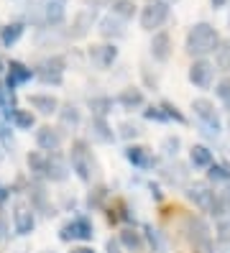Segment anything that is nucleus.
I'll use <instances>...</instances> for the list:
<instances>
[{
    "instance_id": "nucleus-1",
    "label": "nucleus",
    "mask_w": 230,
    "mask_h": 253,
    "mask_svg": "<svg viewBox=\"0 0 230 253\" xmlns=\"http://www.w3.org/2000/svg\"><path fill=\"white\" fill-rule=\"evenodd\" d=\"M220 46V34L218 28L212 23H194L187 34V43H184V49H187L189 56H197V59H205L207 54H215Z\"/></svg>"
},
{
    "instance_id": "nucleus-2",
    "label": "nucleus",
    "mask_w": 230,
    "mask_h": 253,
    "mask_svg": "<svg viewBox=\"0 0 230 253\" xmlns=\"http://www.w3.org/2000/svg\"><path fill=\"white\" fill-rule=\"evenodd\" d=\"M69 167H72V171H74L77 176H80V182H85V184L92 182V176H95V171H97V164H95V156H92L87 141H82V138L72 141V148H69Z\"/></svg>"
},
{
    "instance_id": "nucleus-3",
    "label": "nucleus",
    "mask_w": 230,
    "mask_h": 253,
    "mask_svg": "<svg viewBox=\"0 0 230 253\" xmlns=\"http://www.w3.org/2000/svg\"><path fill=\"white\" fill-rule=\"evenodd\" d=\"M182 233L194 248L207 251L212 246V230H210L207 222L202 217H197V215H184L182 217Z\"/></svg>"
},
{
    "instance_id": "nucleus-4",
    "label": "nucleus",
    "mask_w": 230,
    "mask_h": 253,
    "mask_svg": "<svg viewBox=\"0 0 230 253\" xmlns=\"http://www.w3.org/2000/svg\"><path fill=\"white\" fill-rule=\"evenodd\" d=\"M64 69H67L64 56H46V59H41V62L36 64L34 74H36V80L41 84L59 87L61 82H64Z\"/></svg>"
},
{
    "instance_id": "nucleus-5",
    "label": "nucleus",
    "mask_w": 230,
    "mask_h": 253,
    "mask_svg": "<svg viewBox=\"0 0 230 253\" xmlns=\"http://www.w3.org/2000/svg\"><path fill=\"white\" fill-rule=\"evenodd\" d=\"M92 238H95V228H92V222L85 215L74 217V220L64 222V225L59 228V241H64V243H72V241L90 243Z\"/></svg>"
},
{
    "instance_id": "nucleus-6",
    "label": "nucleus",
    "mask_w": 230,
    "mask_h": 253,
    "mask_svg": "<svg viewBox=\"0 0 230 253\" xmlns=\"http://www.w3.org/2000/svg\"><path fill=\"white\" fill-rule=\"evenodd\" d=\"M192 110H194V115H197V121L207 128V133L218 136V133L223 130L220 113H218V108H215V102H210L207 97H197V100H192Z\"/></svg>"
},
{
    "instance_id": "nucleus-7",
    "label": "nucleus",
    "mask_w": 230,
    "mask_h": 253,
    "mask_svg": "<svg viewBox=\"0 0 230 253\" xmlns=\"http://www.w3.org/2000/svg\"><path fill=\"white\" fill-rule=\"evenodd\" d=\"M169 18V3L166 0H148V5L141 10V28L143 31H153L161 28Z\"/></svg>"
},
{
    "instance_id": "nucleus-8",
    "label": "nucleus",
    "mask_w": 230,
    "mask_h": 253,
    "mask_svg": "<svg viewBox=\"0 0 230 253\" xmlns=\"http://www.w3.org/2000/svg\"><path fill=\"white\" fill-rule=\"evenodd\" d=\"M187 200L194 205V207H199L202 212H210V207H212V202H215V197H218V192H215L207 182H194V184H187Z\"/></svg>"
},
{
    "instance_id": "nucleus-9",
    "label": "nucleus",
    "mask_w": 230,
    "mask_h": 253,
    "mask_svg": "<svg viewBox=\"0 0 230 253\" xmlns=\"http://www.w3.org/2000/svg\"><path fill=\"white\" fill-rule=\"evenodd\" d=\"M187 77L194 87H199V90H210L212 82H215V64H210L207 59H194Z\"/></svg>"
},
{
    "instance_id": "nucleus-10",
    "label": "nucleus",
    "mask_w": 230,
    "mask_h": 253,
    "mask_svg": "<svg viewBox=\"0 0 230 253\" xmlns=\"http://www.w3.org/2000/svg\"><path fill=\"white\" fill-rule=\"evenodd\" d=\"M123 156H126L128 164H133V167H136V169H141V171H148V169L156 167V156H153V151H151L148 146L131 143V146H126Z\"/></svg>"
},
{
    "instance_id": "nucleus-11",
    "label": "nucleus",
    "mask_w": 230,
    "mask_h": 253,
    "mask_svg": "<svg viewBox=\"0 0 230 253\" xmlns=\"http://www.w3.org/2000/svg\"><path fill=\"white\" fill-rule=\"evenodd\" d=\"M61 141H64V133H61V128H54V126H41V128L36 130V146L41 148V151H46V154L59 151Z\"/></svg>"
},
{
    "instance_id": "nucleus-12",
    "label": "nucleus",
    "mask_w": 230,
    "mask_h": 253,
    "mask_svg": "<svg viewBox=\"0 0 230 253\" xmlns=\"http://www.w3.org/2000/svg\"><path fill=\"white\" fill-rule=\"evenodd\" d=\"M36 74H34V69L31 67H26L23 62H8V77H5V87L10 92H15V87H21V84H26V82H31Z\"/></svg>"
},
{
    "instance_id": "nucleus-13",
    "label": "nucleus",
    "mask_w": 230,
    "mask_h": 253,
    "mask_svg": "<svg viewBox=\"0 0 230 253\" xmlns=\"http://www.w3.org/2000/svg\"><path fill=\"white\" fill-rule=\"evenodd\" d=\"M34 228H36L34 207L15 205V210H13V230H15V235H31Z\"/></svg>"
},
{
    "instance_id": "nucleus-14",
    "label": "nucleus",
    "mask_w": 230,
    "mask_h": 253,
    "mask_svg": "<svg viewBox=\"0 0 230 253\" xmlns=\"http://www.w3.org/2000/svg\"><path fill=\"white\" fill-rule=\"evenodd\" d=\"M90 62L100 67V69H107V67H113V62L118 59V49H115V43H97V46H90Z\"/></svg>"
},
{
    "instance_id": "nucleus-15",
    "label": "nucleus",
    "mask_w": 230,
    "mask_h": 253,
    "mask_svg": "<svg viewBox=\"0 0 230 253\" xmlns=\"http://www.w3.org/2000/svg\"><path fill=\"white\" fill-rule=\"evenodd\" d=\"M90 138L95 143H113L118 136H115V130L110 128V123H107V118L92 115L90 118Z\"/></svg>"
},
{
    "instance_id": "nucleus-16",
    "label": "nucleus",
    "mask_w": 230,
    "mask_h": 253,
    "mask_svg": "<svg viewBox=\"0 0 230 253\" xmlns=\"http://www.w3.org/2000/svg\"><path fill=\"white\" fill-rule=\"evenodd\" d=\"M28 200H31V207H34V212H41L46 217H54V207L49 205V197H46V189L39 184V182H31L28 187Z\"/></svg>"
},
{
    "instance_id": "nucleus-17",
    "label": "nucleus",
    "mask_w": 230,
    "mask_h": 253,
    "mask_svg": "<svg viewBox=\"0 0 230 253\" xmlns=\"http://www.w3.org/2000/svg\"><path fill=\"white\" fill-rule=\"evenodd\" d=\"M92 23H95V10H92V8H87V10H80V13L74 16V23H72V28L67 31V39H85V36L90 34Z\"/></svg>"
},
{
    "instance_id": "nucleus-18",
    "label": "nucleus",
    "mask_w": 230,
    "mask_h": 253,
    "mask_svg": "<svg viewBox=\"0 0 230 253\" xmlns=\"http://www.w3.org/2000/svg\"><path fill=\"white\" fill-rule=\"evenodd\" d=\"M151 56L156 59V62H169V56H172V36L166 31H156L151 39Z\"/></svg>"
},
{
    "instance_id": "nucleus-19",
    "label": "nucleus",
    "mask_w": 230,
    "mask_h": 253,
    "mask_svg": "<svg viewBox=\"0 0 230 253\" xmlns=\"http://www.w3.org/2000/svg\"><path fill=\"white\" fill-rule=\"evenodd\" d=\"M118 243L126 248L128 253H141L146 248V238H143V233H138L136 228H123L118 233Z\"/></svg>"
},
{
    "instance_id": "nucleus-20",
    "label": "nucleus",
    "mask_w": 230,
    "mask_h": 253,
    "mask_svg": "<svg viewBox=\"0 0 230 253\" xmlns=\"http://www.w3.org/2000/svg\"><path fill=\"white\" fill-rule=\"evenodd\" d=\"M115 102L123 110H141L146 105V97H143V92L138 90V87H126V90L115 97Z\"/></svg>"
},
{
    "instance_id": "nucleus-21",
    "label": "nucleus",
    "mask_w": 230,
    "mask_h": 253,
    "mask_svg": "<svg viewBox=\"0 0 230 253\" xmlns=\"http://www.w3.org/2000/svg\"><path fill=\"white\" fill-rule=\"evenodd\" d=\"M26 164H28V169L31 174L36 176V179H46V171H49V154L46 151H28L26 156Z\"/></svg>"
},
{
    "instance_id": "nucleus-22",
    "label": "nucleus",
    "mask_w": 230,
    "mask_h": 253,
    "mask_svg": "<svg viewBox=\"0 0 230 253\" xmlns=\"http://www.w3.org/2000/svg\"><path fill=\"white\" fill-rule=\"evenodd\" d=\"M28 102H31V108H34L36 113H41V115H56L59 113V100L54 97V95H31L28 97Z\"/></svg>"
},
{
    "instance_id": "nucleus-23",
    "label": "nucleus",
    "mask_w": 230,
    "mask_h": 253,
    "mask_svg": "<svg viewBox=\"0 0 230 253\" xmlns=\"http://www.w3.org/2000/svg\"><path fill=\"white\" fill-rule=\"evenodd\" d=\"M105 212H107V222H113V225H118V222H133L131 207L123 200H113V205L105 207Z\"/></svg>"
},
{
    "instance_id": "nucleus-24",
    "label": "nucleus",
    "mask_w": 230,
    "mask_h": 253,
    "mask_svg": "<svg viewBox=\"0 0 230 253\" xmlns=\"http://www.w3.org/2000/svg\"><path fill=\"white\" fill-rule=\"evenodd\" d=\"M69 176V167H67V161L61 159L56 151L49 154V171H46V179L49 182H64Z\"/></svg>"
},
{
    "instance_id": "nucleus-25",
    "label": "nucleus",
    "mask_w": 230,
    "mask_h": 253,
    "mask_svg": "<svg viewBox=\"0 0 230 253\" xmlns=\"http://www.w3.org/2000/svg\"><path fill=\"white\" fill-rule=\"evenodd\" d=\"M161 176H164V182H169L172 187H182V184H187V179H189V171H187V167L184 164H169V167H164V171H161Z\"/></svg>"
},
{
    "instance_id": "nucleus-26",
    "label": "nucleus",
    "mask_w": 230,
    "mask_h": 253,
    "mask_svg": "<svg viewBox=\"0 0 230 253\" xmlns=\"http://www.w3.org/2000/svg\"><path fill=\"white\" fill-rule=\"evenodd\" d=\"M189 161H192L194 169H210L212 164H215V156H212V151H210L207 146L194 143V146L189 148Z\"/></svg>"
},
{
    "instance_id": "nucleus-27",
    "label": "nucleus",
    "mask_w": 230,
    "mask_h": 253,
    "mask_svg": "<svg viewBox=\"0 0 230 253\" xmlns=\"http://www.w3.org/2000/svg\"><path fill=\"white\" fill-rule=\"evenodd\" d=\"M64 3L61 0H46V8H44V23L46 26H61L64 23Z\"/></svg>"
},
{
    "instance_id": "nucleus-28",
    "label": "nucleus",
    "mask_w": 230,
    "mask_h": 253,
    "mask_svg": "<svg viewBox=\"0 0 230 253\" xmlns=\"http://www.w3.org/2000/svg\"><path fill=\"white\" fill-rule=\"evenodd\" d=\"M8 121H10V126L15 130H31V128L36 126L34 113H31V110H21V108H13L10 115H8Z\"/></svg>"
},
{
    "instance_id": "nucleus-29",
    "label": "nucleus",
    "mask_w": 230,
    "mask_h": 253,
    "mask_svg": "<svg viewBox=\"0 0 230 253\" xmlns=\"http://www.w3.org/2000/svg\"><path fill=\"white\" fill-rule=\"evenodd\" d=\"M23 31H26V23H23V21H13V23L3 26V28H0V43L10 49L13 43L23 36Z\"/></svg>"
},
{
    "instance_id": "nucleus-30",
    "label": "nucleus",
    "mask_w": 230,
    "mask_h": 253,
    "mask_svg": "<svg viewBox=\"0 0 230 253\" xmlns=\"http://www.w3.org/2000/svg\"><path fill=\"white\" fill-rule=\"evenodd\" d=\"M100 34L105 39H123L126 36V28H123V21L118 16H105L100 21Z\"/></svg>"
},
{
    "instance_id": "nucleus-31",
    "label": "nucleus",
    "mask_w": 230,
    "mask_h": 253,
    "mask_svg": "<svg viewBox=\"0 0 230 253\" xmlns=\"http://www.w3.org/2000/svg\"><path fill=\"white\" fill-rule=\"evenodd\" d=\"M59 128H77V126H80V121H82V113L80 110H77L74 105H72V102H67V105H61L59 108Z\"/></svg>"
},
{
    "instance_id": "nucleus-32",
    "label": "nucleus",
    "mask_w": 230,
    "mask_h": 253,
    "mask_svg": "<svg viewBox=\"0 0 230 253\" xmlns=\"http://www.w3.org/2000/svg\"><path fill=\"white\" fill-rule=\"evenodd\" d=\"M23 8H26V18H28L31 23L39 26V28H46V23H44V8H46V0H28Z\"/></svg>"
},
{
    "instance_id": "nucleus-33",
    "label": "nucleus",
    "mask_w": 230,
    "mask_h": 253,
    "mask_svg": "<svg viewBox=\"0 0 230 253\" xmlns=\"http://www.w3.org/2000/svg\"><path fill=\"white\" fill-rule=\"evenodd\" d=\"M107 200H110V189H107L105 184L95 187L90 192V197H87V205L92 207V210H105L107 207Z\"/></svg>"
},
{
    "instance_id": "nucleus-34",
    "label": "nucleus",
    "mask_w": 230,
    "mask_h": 253,
    "mask_svg": "<svg viewBox=\"0 0 230 253\" xmlns=\"http://www.w3.org/2000/svg\"><path fill=\"white\" fill-rule=\"evenodd\" d=\"M207 182L210 184H228L230 182V167L228 164H212L207 169Z\"/></svg>"
},
{
    "instance_id": "nucleus-35",
    "label": "nucleus",
    "mask_w": 230,
    "mask_h": 253,
    "mask_svg": "<svg viewBox=\"0 0 230 253\" xmlns=\"http://www.w3.org/2000/svg\"><path fill=\"white\" fill-rule=\"evenodd\" d=\"M90 110L92 115H100V118H107L113 110V97H90Z\"/></svg>"
},
{
    "instance_id": "nucleus-36",
    "label": "nucleus",
    "mask_w": 230,
    "mask_h": 253,
    "mask_svg": "<svg viewBox=\"0 0 230 253\" xmlns=\"http://www.w3.org/2000/svg\"><path fill=\"white\" fill-rule=\"evenodd\" d=\"M113 16H118L120 21H128L136 16V3L133 0H113Z\"/></svg>"
},
{
    "instance_id": "nucleus-37",
    "label": "nucleus",
    "mask_w": 230,
    "mask_h": 253,
    "mask_svg": "<svg viewBox=\"0 0 230 253\" xmlns=\"http://www.w3.org/2000/svg\"><path fill=\"white\" fill-rule=\"evenodd\" d=\"M215 62H218V67H220L223 72H228V74H230V39L220 41L218 51H215Z\"/></svg>"
},
{
    "instance_id": "nucleus-38",
    "label": "nucleus",
    "mask_w": 230,
    "mask_h": 253,
    "mask_svg": "<svg viewBox=\"0 0 230 253\" xmlns=\"http://www.w3.org/2000/svg\"><path fill=\"white\" fill-rule=\"evenodd\" d=\"M13 108H15V92L8 90L5 82H0V110H3V115L8 118Z\"/></svg>"
},
{
    "instance_id": "nucleus-39",
    "label": "nucleus",
    "mask_w": 230,
    "mask_h": 253,
    "mask_svg": "<svg viewBox=\"0 0 230 253\" xmlns=\"http://www.w3.org/2000/svg\"><path fill=\"white\" fill-rule=\"evenodd\" d=\"M161 110L166 113V118H169V123H179V126H184V123H187V115H184L177 105H174V102H169V100H161Z\"/></svg>"
},
{
    "instance_id": "nucleus-40",
    "label": "nucleus",
    "mask_w": 230,
    "mask_h": 253,
    "mask_svg": "<svg viewBox=\"0 0 230 253\" xmlns=\"http://www.w3.org/2000/svg\"><path fill=\"white\" fill-rule=\"evenodd\" d=\"M143 238H146V243H148L153 251H164V241H161L159 230H153L151 225H143Z\"/></svg>"
},
{
    "instance_id": "nucleus-41",
    "label": "nucleus",
    "mask_w": 230,
    "mask_h": 253,
    "mask_svg": "<svg viewBox=\"0 0 230 253\" xmlns=\"http://www.w3.org/2000/svg\"><path fill=\"white\" fill-rule=\"evenodd\" d=\"M143 118H146V121H156V123H169V118H166V113L161 110V105H148V108L143 110Z\"/></svg>"
},
{
    "instance_id": "nucleus-42",
    "label": "nucleus",
    "mask_w": 230,
    "mask_h": 253,
    "mask_svg": "<svg viewBox=\"0 0 230 253\" xmlns=\"http://www.w3.org/2000/svg\"><path fill=\"white\" fill-rule=\"evenodd\" d=\"M138 136H141V128H138V126H133V123H120V138L131 141V138H138Z\"/></svg>"
},
{
    "instance_id": "nucleus-43",
    "label": "nucleus",
    "mask_w": 230,
    "mask_h": 253,
    "mask_svg": "<svg viewBox=\"0 0 230 253\" xmlns=\"http://www.w3.org/2000/svg\"><path fill=\"white\" fill-rule=\"evenodd\" d=\"M179 146H182V141H179L177 136L164 138V154H166V156H177V154H179Z\"/></svg>"
},
{
    "instance_id": "nucleus-44",
    "label": "nucleus",
    "mask_w": 230,
    "mask_h": 253,
    "mask_svg": "<svg viewBox=\"0 0 230 253\" xmlns=\"http://www.w3.org/2000/svg\"><path fill=\"white\" fill-rule=\"evenodd\" d=\"M218 238L220 241H230V215L218 217Z\"/></svg>"
},
{
    "instance_id": "nucleus-45",
    "label": "nucleus",
    "mask_w": 230,
    "mask_h": 253,
    "mask_svg": "<svg viewBox=\"0 0 230 253\" xmlns=\"http://www.w3.org/2000/svg\"><path fill=\"white\" fill-rule=\"evenodd\" d=\"M218 97L225 102V108H230V80H223V82H218Z\"/></svg>"
},
{
    "instance_id": "nucleus-46",
    "label": "nucleus",
    "mask_w": 230,
    "mask_h": 253,
    "mask_svg": "<svg viewBox=\"0 0 230 253\" xmlns=\"http://www.w3.org/2000/svg\"><path fill=\"white\" fill-rule=\"evenodd\" d=\"M10 235V222H8V217H5V212L0 210V243L5 241V238Z\"/></svg>"
},
{
    "instance_id": "nucleus-47",
    "label": "nucleus",
    "mask_w": 230,
    "mask_h": 253,
    "mask_svg": "<svg viewBox=\"0 0 230 253\" xmlns=\"http://www.w3.org/2000/svg\"><path fill=\"white\" fill-rule=\"evenodd\" d=\"M85 3H87V8L95 10V8H105V5H110L113 0H85Z\"/></svg>"
},
{
    "instance_id": "nucleus-48",
    "label": "nucleus",
    "mask_w": 230,
    "mask_h": 253,
    "mask_svg": "<svg viewBox=\"0 0 230 253\" xmlns=\"http://www.w3.org/2000/svg\"><path fill=\"white\" fill-rule=\"evenodd\" d=\"M10 128L5 126V123H0V141H3V143H10Z\"/></svg>"
},
{
    "instance_id": "nucleus-49",
    "label": "nucleus",
    "mask_w": 230,
    "mask_h": 253,
    "mask_svg": "<svg viewBox=\"0 0 230 253\" xmlns=\"http://www.w3.org/2000/svg\"><path fill=\"white\" fill-rule=\"evenodd\" d=\"M105 251H107V253H120V243H118V241H113V238H110V241L105 243Z\"/></svg>"
},
{
    "instance_id": "nucleus-50",
    "label": "nucleus",
    "mask_w": 230,
    "mask_h": 253,
    "mask_svg": "<svg viewBox=\"0 0 230 253\" xmlns=\"http://www.w3.org/2000/svg\"><path fill=\"white\" fill-rule=\"evenodd\" d=\"M10 187H5V184H0V205H3V202H8V197H10Z\"/></svg>"
},
{
    "instance_id": "nucleus-51",
    "label": "nucleus",
    "mask_w": 230,
    "mask_h": 253,
    "mask_svg": "<svg viewBox=\"0 0 230 253\" xmlns=\"http://www.w3.org/2000/svg\"><path fill=\"white\" fill-rule=\"evenodd\" d=\"M151 195H153V200H156V202H161V200H164V195H161V189H159L156 184H151Z\"/></svg>"
},
{
    "instance_id": "nucleus-52",
    "label": "nucleus",
    "mask_w": 230,
    "mask_h": 253,
    "mask_svg": "<svg viewBox=\"0 0 230 253\" xmlns=\"http://www.w3.org/2000/svg\"><path fill=\"white\" fill-rule=\"evenodd\" d=\"M69 253H95V251H92L90 246H74V248H72Z\"/></svg>"
},
{
    "instance_id": "nucleus-53",
    "label": "nucleus",
    "mask_w": 230,
    "mask_h": 253,
    "mask_svg": "<svg viewBox=\"0 0 230 253\" xmlns=\"http://www.w3.org/2000/svg\"><path fill=\"white\" fill-rule=\"evenodd\" d=\"M210 3H212V8H225L228 0H210Z\"/></svg>"
},
{
    "instance_id": "nucleus-54",
    "label": "nucleus",
    "mask_w": 230,
    "mask_h": 253,
    "mask_svg": "<svg viewBox=\"0 0 230 253\" xmlns=\"http://www.w3.org/2000/svg\"><path fill=\"white\" fill-rule=\"evenodd\" d=\"M5 69H8V64L3 62V59H0V72H5Z\"/></svg>"
},
{
    "instance_id": "nucleus-55",
    "label": "nucleus",
    "mask_w": 230,
    "mask_h": 253,
    "mask_svg": "<svg viewBox=\"0 0 230 253\" xmlns=\"http://www.w3.org/2000/svg\"><path fill=\"white\" fill-rule=\"evenodd\" d=\"M223 246H225V253H230V241H223Z\"/></svg>"
},
{
    "instance_id": "nucleus-56",
    "label": "nucleus",
    "mask_w": 230,
    "mask_h": 253,
    "mask_svg": "<svg viewBox=\"0 0 230 253\" xmlns=\"http://www.w3.org/2000/svg\"><path fill=\"white\" fill-rule=\"evenodd\" d=\"M228 195H230V182H228Z\"/></svg>"
},
{
    "instance_id": "nucleus-57",
    "label": "nucleus",
    "mask_w": 230,
    "mask_h": 253,
    "mask_svg": "<svg viewBox=\"0 0 230 253\" xmlns=\"http://www.w3.org/2000/svg\"><path fill=\"white\" fill-rule=\"evenodd\" d=\"M61 3H64V0H61Z\"/></svg>"
}]
</instances>
